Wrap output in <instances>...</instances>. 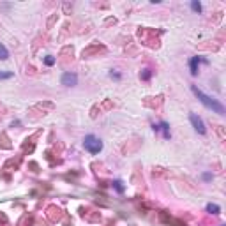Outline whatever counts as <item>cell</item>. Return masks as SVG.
Returning a JSON list of instances; mask_svg holds the SVG:
<instances>
[{
  "label": "cell",
  "instance_id": "5b68a950",
  "mask_svg": "<svg viewBox=\"0 0 226 226\" xmlns=\"http://www.w3.org/2000/svg\"><path fill=\"white\" fill-rule=\"evenodd\" d=\"M201 62V58L200 57H193L191 58V62H189V65H191V74H196L198 72V64Z\"/></svg>",
  "mask_w": 226,
  "mask_h": 226
},
{
  "label": "cell",
  "instance_id": "6da1fadb",
  "mask_svg": "<svg viewBox=\"0 0 226 226\" xmlns=\"http://www.w3.org/2000/svg\"><path fill=\"white\" fill-rule=\"evenodd\" d=\"M193 92H194V95L201 101V103L205 104L208 110H212V111H216V113H219V115H224V106L221 103H217L216 99H212V97H208L207 94H203L196 85H193Z\"/></svg>",
  "mask_w": 226,
  "mask_h": 226
},
{
  "label": "cell",
  "instance_id": "52a82bcc",
  "mask_svg": "<svg viewBox=\"0 0 226 226\" xmlns=\"http://www.w3.org/2000/svg\"><path fill=\"white\" fill-rule=\"evenodd\" d=\"M7 57H9V52H7V48H5L4 44H0V58H2V60H5Z\"/></svg>",
  "mask_w": 226,
  "mask_h": 226
},
{
  "label": "cell",
  "instance_id": "ba28073f",
  "mask_svg": "<svg viewBox=\"0 0 226 226\" xmlns=\"http://www.w3.org/2000/svg\"><path fill=\"white\" fill-rule=\"evenodd\" d=\"M113 187L117 189V193H124V185H122V180H115V182H113Z\"/></svg>",
  "mask_w": 226,
  "mask_h": 226
},
{
  "label": "cell",
  "instance_id": "8992f818",
  "mask_svg": "<svg viewBox=\"0 0 226 226\" xmlns=\"http://www.w3.org/2000/svg\"><path fill=\"white\" fill-rule=\"evenodd\" d=\"M207 210L212 212V214H219L221 208H219V205H216V203H208V205H207Z\"/></svg>",
  "mask_w": 226,
  "mask_h": 226
},
{
  "label": "cell",
  "instance_id": "30bf717a",
  "mask_svg": "<svg viewBox=\"0 0 226 226\" xmlns=\"http://www.w3.org/2000/svg\"><path fill=\"white\" fill-rule=\"evenodd\" d=\"M12 78V72H0V80H9Z\"/></svg>",
  "mask_w": 226,
  "mask_h": 226
},
{
  "label": "cell",
  "instance_id": "3957f363",
  "mask_svg": "<svg viewBox=\"0 0 226 226\" xmlns=\"http://www.w3.org/2000/svg\"><path fill=\"white\" fill-rule=\"evenodd\" d=\"M189 118H191V124L194 125V129L198 131V133H200V134H205V124H203V120H201L198 115H194V113H193Z\"/></svg>",
  "mask_w": 226,
  "mask_h": 226
},
{
  "label": "cell",
  "instance_id": "7a4b0ae2",
  "mask_svg": "<svg viewBox=\"0 0 226 226\" xmlns=\"http://www.w3.org/2000/svg\"><path fill=\"white\" fill-rule=\"evenodd\" d=\"M83 145H85V148L90 152V154H99L101 150H103V141L97 138V136H94V134H88V136H85V140H83Z\"/></svg>",
  "mask_w": 226,
  "mask_h": 226
},
{
  "label": "cell",
  "instance_id": "8fae6325",
  "mask_svg": "<svg viewBox=\"0 0 226 226\" xmlns=\"http://www.w3.org/2000/svg\"><path fill=\"white\" fill-rule=\"evenodd\" d=\"M44 64H46V65H53V64H55V58H53V57H46V58H44Z\"/></svg>",
  "mask_w": 226,
  "mask_h": 226
},
{
  "label": "cell",
  "instance_id": "4fadbf2b",
  "mask_svg": "<svg viewBox=\"0 0 226 226\" xmlns=\"http://www.w3.org/2000/svg\"><path fill=\"white\" fill-rule=\"evenodd\" d=\"M203 180H212V175H210V173H205V175H203Z\"/></svg>",
  "mask_w": 226,
  "mask_h": 226
},
{
  "label": "cell",
  "instance_id": "5bb4252c",
  "mask_svg": "<svg viewBox=\"0 0 226 226\" xmlns=\"http://www.w3.org/2000/svg\"><path fill=\"white\" fill-rule=\"evenodd\" d=\"M150 78V71H145L143 72V80H148Z\"/></svg>",
  "mask_w": 226,
  "mask_h": 226
},
{
  "label": "cell",
  "instance_id": "277c9868",
  "mask_svg": "<svg viewBox=\"0 0 226 226\" xmlns=\"http://www.w3.org/2000/svg\"><path fill=\"white\" fill-rule=\"evenodd\" d=\"M76 83H78V76H76L74 72H65V74H62V85L72 87V85H76Z\"/></svg>",
  "mask_w": 226,
  "mask_h": 226
},
{
  "label": "cell",
  "instance_id": "9c48e42d",
  "mask_svg": "<svg viewBox=\"0 0 226 226\" xmlns=\"http://www.w3.org/2000/svg\"><path fill=\"white\" fill-rule=\"evenodd\" d=\"M161 129H163V133H165V138L168 140V138H170V131H168V124H166V122H163V124H161Z\"/></svg>",
  "mask_w": 226,
  "mask_h": 226
},
{
  "label": "cell",
  "instance_id": "7c38bea8",
  "mask_svg": "<svg viewBox=\"0 0 226 226\" xmlns=\"http://www.w3.org/2000/svg\"><path fill=\"white\" fill-rule=\"evenodd\" d=\"M191 7H193L194 11H198V12L201 11V5H200V2H193V4H191Z\"/></svg>",
  "mask_w": 226,
  "mask_h": 226
}]
</instances>
